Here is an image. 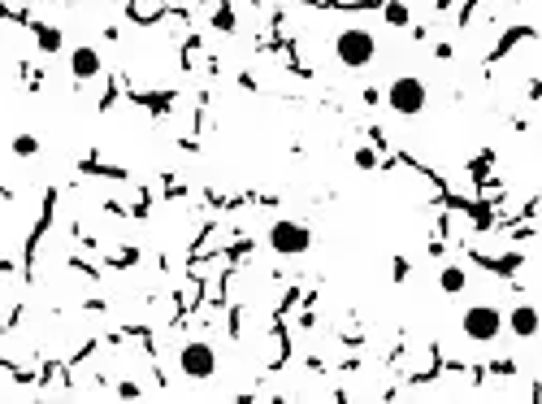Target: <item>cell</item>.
<instances>
[{
  "label": "cell",
  "mask_w": 542,
  "mask_h": 404,
  "mask_svg": "<svg viewBox=\"0 0 542 404\" xmlns=\"http://www.w3.org/2000/svg\"><path fill=\"white\" fill-rule=\"evenodd\" d=\"M118 396H122V400H139L143 392H139V387H135V383H118Z\"/></svg>",
  "instance_id": "2e32d148"
},
{
  "label": "cell",
  "mask_w": 542,
  "mask_h": 404,
  "mask_svg": "<svg viewBox=\"0 0 542 404\" xmlns=\"http://www.w3.org/2000/svg\"><path fill=\"white\" fill-rule=\"evenodd\" d=\"M460 331H464L473 344H495L503 335V313L495 304H473V309H464V317H460Z\"/></svg>",
  "instance_id": "277c9868"
},
{
  "label": "cell",
  "mask_w": 542,
  "mask_h": 404,
  "mask_svg": "<svg viewBox=\"0 0 542 404\" xmlns=\"http://www.w3.org/2000/svg\"><path fill=\"white\" fill-rule=\"evenodd\" d=\"M503 326L512 331L516 339H534V335L542 331V313L534 309V304H516V309L503 317Z\"/></svg>",
  "instance_id": "8992f818"
},
{
  "label": "cell",
  "mask_w": 542,
  "mask_h": 404,
  "mask_svg": "<svg viewBox=\"0 0 542 404\" xmlns=\"http://www.w3.org/2000/svg\"><path fill=\"white\" fill-rule=\"evenodd\" d=\"M386 105H390V113H399V118H417V113L430 105V87H425L417 74H399V78H390V87H386Z\"/></svg>",
  "instance_id": "7a4b0ae2"
},
{
  "label": "cell",
  "mask_w": 542,
  "mask_h": 404,
  "mask_svg": "<svg viewBox=\"0 0 542 404\" xmlns=\"http://www.w3.org/2000/svg\"><path fill=\"white\" fill-rule=\"evenodd\" d=\"M178 369L195 383H208L217 374V348H213L208 339H187V344L178 348Z\"/></svg>",
  "instance_id": "3957f363"
},
{
  "label": "cell",
  "mask_w": 542,
  "mask_h": 404,
  "mask_svg": "<svg viewBox=\"0 0 542 404\" xmlns=\"http://www.w3.org/2000/svg\"><path fill=\"white\" fill-rule=\"evenodd\" d=\"M438 287H442V292H447V296H460V292H464V287H469V274L460 270V265H447V270L438 274Z\"/></svg>",
  "instance_id": "9c48e42d"
},
{
  "label": "cell",
  "mask_w": 542,
  "mask_h": 404,
  "mask_svg": "<svg viewBox=\"0 0 542 404\" xmlns=\"http://www.w3.org/2000/svg\"><path fill=\"white\" fill-rule=\"evenodd\" d=\"M377 57V35L369 26H343L334 35V61L343 70H365Z\"/></svg>",
  "instance_id": "6da1fadb"
},
{
  "label": "cell",
  "mask_w": 542,
  "mask_h": 404,
  "mask_svg": "<svg viewBox=\"0 0 542 404\" xmlns=\"http://www.w3.org/2000/svg\"><path fill=\"white\" fill-rule=\"evenodd\" d=\"M356 170H369L373 174L377 170V152L373 148H356Z\"/></svg>",
  "instance_id": "9a60e30c"
},
{
  "label": "cell",
  "mask_w": 542,
  "mask_h": 404,
  "mask_svg": "<svg viewBox=\"0 0 542 404\" xmlns=\"http://www.w3.org/2000/svg\"><path fill=\"white\" fill-rule=\"evenodd\" d=\"M70 74H74V83H91L96 74H100V53L96 48H74L70 53Z\"/></svg>",
  "instance_id": "52a82bcc"
},
{
  "label": "cell",
  "mask_w": 542,
  "mask_h": 404,
  "mask_svg": "<svg viewBox=\"0 0 542 404\" xmlns=\"http://www.w3.org/2000/svg\"><path fill=\"white\" fill-rule=\"evenodd\" d=\"M455 5V0H434V9H451Z\"/></svg>",
  "instance_id": "ac0fdd59"
},
{
  "label": "cell",
  "mask_w": 542,
  "mask_h": 404,
  "mask_svg": "<svg viewBox=\"0 0 542 404\" xmlns=\"http://www.w3.org/2000/svg\"><path fill=\"white\" fill-rule=\"evenodd\" d=\"M265 239H269V248H273L278 256H304L308 248H313V231H308L304 222H291V218L273 222Z\"/></svg>",
  "instance_id": "5b68a950"
},
{
  "label": "cell",
  "mask_w": 542,
  "mask_h": 404,
  "mask_svg": "<svg viewBox=\"0 0 542 404\" xmlns=\"http://www.w3.org/2000/svg\"><path fill=\"white\" fill-rule=\"evenodd\" d=\"M377 9H382V18L390 26H408V5H404V0H382Z\"/></svg>",
  "instance_id": "8fae6325"
},
{
  "label": "cell",
  "mask_w": 542,
  "mask_h": 404,
  "mask_svg": "<svg viewBox=\"0 0 542 404\" xmlns=\"http://www.w3.org/2000/svg\"><path fill=\"white\" fill-rule=\"evenodd\" d=\"M408 279V261H404V256H395V283H404Z\"/></svg>",
  "instance_id": "e0dca14e"
},
{
  "label": "cell",
  "mask_w": 542,
  "mask_h": 404,
  "mask_svg": "<svg viewBox=\"0 0 542 404\" xmlns=\"http://www.w3.org/2000/svg\"><path fill=\"white\" fill-rule=\"evenodd\" d=\"M130 13H135V22H152L165 13V5L161 0H130Z\"/></svg>",
  "instance_id": "30bf717a"
},
{
  "label": "cell",
  "mask_w": 542,
  "mask_h": 404,
  "mask_svg": "<svg viewBox=\"0 0 542 404\" xmlns=\"http://www.w3.org/2000/svg\"><path fill=\"white\" fill-rule=\"evenodd\" d=\"M490 166H495V152L473 157V161H469V179H473V183H486V179H490Z\"/></svg>",
  "instance_id": "7c38bea8"
},
{
  "label": "cell",
  "mask_w": 542,
  "mask_h": 404,
  "mask_svg": "<svg viewBox=\"0 0 542 404\" xmlns=\"http://www.w3.org/2000/svg\"><path fill=\"white\" fill-rule=\"evenodd\" d=\"M35 44H39V53H48V57H53V53H61V44H65V35H61V26H35Z\"/></svg>",
  "instance_id": "ba28073f"
},
{
  "label": "cell",
  "mask_w": 542,
  "mask_h": 404,
  "mask_svg": "<svg viewBox=\"0 0 542 404\" xmlns=\"http://www.w3.org/2000/svg\"><path fill=\"white\" fill-rule=\"evenodd\" d=\"M35 152H39V139L35 135H26V131L13 135V157H35Z\"/></svg>",
  "instance_id": "4fadbf2b"
},
{
  "label": "cell",
  "mask_w": 542,
  "mask_h": 404,
  "mask_svg": "<svg viewBox=\"0 0 542 404\" xmlns=\"http://www.w3.org/2000/svg\"><path fill=\"white\" fill-rule=\"evenodd\" d=\"M213 26L217 30H235V9H230V0H222L217 13H213Z\"/></svg>",
  "instance_id": "5bb4252c"
}]
</instances>
